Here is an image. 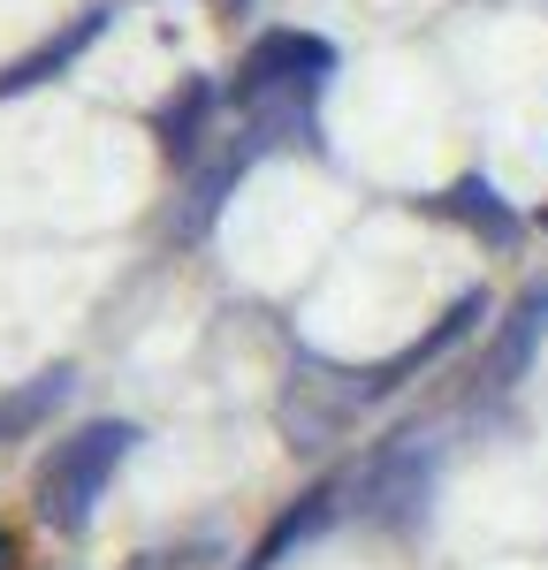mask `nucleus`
<instances>
[{"mask_svg": "<svg viewBox=\"0 0 548 570\" xmlns=\"http://www.w3.org/2000/svg\"><path fill=\"white\" fill-rule=\"evenodd\" d=\"M327 69H335V53H327L320 39H305V31H267V39L244 53L236 99H244V107H267V99H282V107H305Z\"/></svg>", "mask_w": 548, "mask_h": 570, "instance_id": "nucleus-2", "label": "nucleus"}, {"mask_svg": "<svg viewBox=\"0 0 548 570\" xmlns=\"http://www.w3.org/2000/svg\"><path fill=\"white\" fill-rule=\"evenodd\" d=\"M427 464H434V449H427V434H404L397 449H381L373 464H365L359 480V510L365 518H411L419 510V494H427Z\"/></svg>", "mask_w": 548, "mask_h": 570, "instance_id": "nucleus-3", "label": "nucleus"}, {"mask_svg": "<svg viewBox=\"0 0 548 570\" xmlns=\"http://www.w3.org/2000/svg\"><path fill=\"white\" fill-rule=\"evenodd\" d=\"M69 395V365H53L39 381H23L16 395H0V441H23L39 419H53V403Z\"/></svg>", "mask_w": 548, "mask_h": 570, "instance_id": "nucleus-4", "label": "nucleus"}, {"mask_svg": "<svg viewBox=\"0 0 548 570\" xmlns=\"http://www.w3.org/2000/svg\"><path fill=\"white\" fill-rule=\"evenodd\" d=\"M0 570H16V540L8 532H0Z\"/></svg>", "mask_w": 548, "mask_h": 570, "instance_id": "nucleus-8", "label": "nucleus"}, {"mask_svg": "<svg viewBox=\"0 0 548 570\" xmlns=\"http://www.w3.org/2000/svg\"><path fill=\"white\" fill-rule=\"evenodd\" d=\"M91 31H99V16H77V23H69V39L39 46V53H31V61H16V69H8V77H0V99H8V91H31V85H46V77H61V69H69V61H77V46H85Z\"/></svg>", "mask_w": 548, "mask_h": 570, "instance_id": "nucleus-5", "label": "nucleus"}, {"mask_svg": "<svg viewBox=\"0 0 548 570\" xmlns=\"http://www.w3.org/2000/svg\"><path fill=\"white\" fill-rule=\"evenodd\" d=\"M137 426H85V434L53 441V456H46L39 472V518L53 532H77L91 518V502H99V487L115 480V464L130 456Z\"/></svg>", "mask_w": 548, "mask_h": 570, "instance_id": "nucleus-1", "label": "nucleus"}, {"mask_svg": "<svg viewBox=\"0 0 548 570\" xmlns=\"http://www.w3.org/2000/svg\"><path fill=\"white\" fill-rule=\"evenodd\" d=\"M327 525V494H305V510H290L282 525L260 540V556H252V570H274L282 563V548H297V540H313V532Z\"/></svg>", "mask_w": 548, "mask_h": 570, "instance_id": "nucleus-7", "label": "nucleus"}, {"mask_svg": "<svg viewBox=\"0 0 548 570\" xmlns=\"http://www.w3.org/2000/svg\"><path fill=\"white\" fill-rule=\"evenodd\" d=\"M450 214L464 220V228H480L488 244H518V220L502 214V198L488 190V183H457V190H450Z\"/></svg>", "mask_w": 548, "mask_h": 570, "instance_id": "nucleus-6", "label": "nucleus"}]
</instances>
